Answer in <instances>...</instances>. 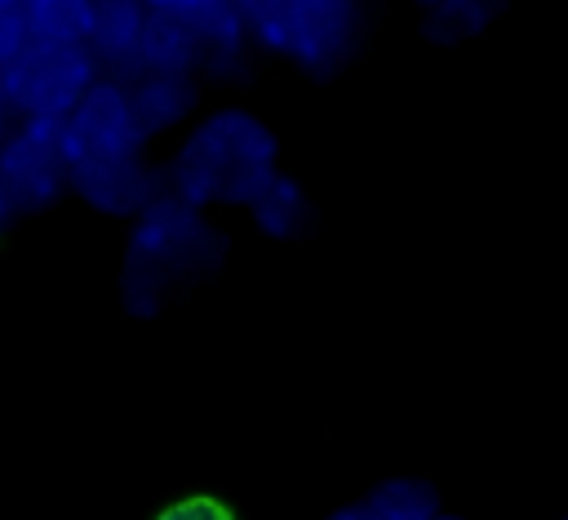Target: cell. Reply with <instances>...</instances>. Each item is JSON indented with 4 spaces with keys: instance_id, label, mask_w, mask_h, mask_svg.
I'll return each instance as SVG.
<instances>
[{
    "instance_id": "18",
    "label": "cell",
    "mask_w": 568,
    "mask_h": 520,
    "mask_svg": "<svg viewBox=\"0 0 568 520\" xmlns=\"http://www.w3.org/2000/svg\"><path fill=\"white\" fill-rule=\"evenodd\" d=\"M13 124V111H9V98H4V84H0V133Z\"/></svg>"
},
{
    "instance_id": "16",
    "label": "cell",
    "mask_w": 568,
    "mask_h": 520,
    "mask_svg": "<svg viewBox=\"0 0 568 520\" xmlns=\"http://www.w3.org/2000/svg\"><path fill=\"white\" fill-rule=\"evenodd\" d=\"M160 520H235L226 507H217V502H209V498H191V502H178V507H169Z\"/></svg>"
},
{
    "instance_id": "12",
    "label": "cell",
    "mask_w": 568,
    "mask_h": 520,
    "mask_svg": "<svg viewBox=\"0 0 568 520\" xmlns=\"http://www.w3.org/2000/svg\"><path fill=\"white\" fill-rule=\"evenodd\" d=\"M430 40H466L484 31L506 0H413Z\"/></svg>"
},
{
    "instance_id": "9",
    "label": "cell",
    "mask_w": 568,
    "mask_h": 520,
    "mask_svg": "<svg viewBox=\"0 0 568 520\" xmlns=\"http://www.w3.org/2000/svg\"><path fill=\"white\" fill-rule=\"evenodd\" d=\"M124 93H129V107H133V120L142 129V138H160L169 129H186L195 107H200V80L195 76H182V71H138L129 80H120Z\"/></svg>"
},
{
    "instance_id": "21",
    "label": "cell",
    "mask_w": 568,
    "mask_h": 520,
    "mask_svg": "<svg viewBox=\"0 0 568 520\" xmlns=\"http://www.w3.org/2000/svg\"><path fill=\"white\" fill-rule=\"evenodd\" d=\"M4 218H9V213H4V200H0V227H4Z\"/></svg>"
},
{
    "instance_id": "17",
    "label": "cell",
    "mask_w": 568,
    "mask_h": 520,
    "mask_svg": "<svg viewBox=\"0 0 568 520\" xmlns=\"http://www.w3.org/2000/svg\"><path fill=\"white\" fill-rule=\"evenodd\" d=\"M324 520H382L373 507H368V498H359V502H346V507H337V511H328Z\"/></svg>"
},
{
    "instance_id": "1",
    "label": "cell",
    "mask_w": 568,
    "mask_h": 520,
    "mask_svg": "<svg viewBox=\"0 0 568 520\" xmlns=\"http://www.w3.org/2000/svg\"><path fill=\"white\" fill-rule=\"evenodd\" d=\"M280 173V138L248 107H213L178 138L164 191L195 209H248L253 196Z\"/></svg>"
},
{
    "instance_id": "22",
    "label": "cell",
    "mask_w": 568,
    "mask_h": 520,
    "mask_svg": "<svg viewBox=\"0 0 568 520\" xmlns=\"http://www.w3.org/2000/svg\"><path fill=\"white\" fill-rule=\"evenodd\" d=\"M564 520H568V516H564Z\"/></svg>"
},
{
    "instance_id": "6",
    "label": "cell",
    "mask_w": 568,
    "mask_h": 520,
    "mask_svg": "<svg viewBox=\"0 0 568 520\" xmlns=\"http://www.w3.org/2000/svg\"><path fill=\"white\" fill-rule=\"evenodd\" d=\"M67 160L53 120H13L0 133V200L4 213H44L67 196Z\"/></svg>"
},
{
    "instance_id": "14",
    "label": "cell",
    "mask_w": 568,
    "mask_h": 520,
    "mask_svg": "<svg viewBox=\"0 0 568 520\" xmlns=\"http://www.w3.org/2000/svg\"><path fill=\"white\" fill-rule=\"evenodd\" d=\"M151 13H164V18H204V13H217V9H235V0H142Z\"/></svg>"
},
{
    "instance_id": "11",
    "label": "cell",
    "mask_w": 568,
    "mask_h": 520,
    "mask_svg": "<svg viewBox=\"0 0 568 520\" xmlns=\"http://www.w3.org/2000/svg\"><path fill=\"white\" fill-rule=\"evenodd\" d=\"M98 0H22V27L36 44H84Z\"/></svg>"
},
{
    "instance_id": "5",
    "label": "cell",
    "mask_w": 568,
    "mask_h": 520,
    "mask_svg": "<svg viewBox=\"0 0 568 520\" xmlns=\"http://www.w3.org/2000/svg\"><path fill=\"white\" fill-rule=\"evenodd\" d=\"M58 138H62L67 178L146 151V138H142V129H138V120H133L129 93H124V84L111 80V76H98V80L89 84V93H84V98L67 111V120L58 124Z\"/></svg>"
},
{
    "instance_id": "15",
    "label": "cell",
    "mask_w": 568,
    "mask_h": 520,
    "mask_svg": "<svg viewBox=\"0 0 568 520\" xmlns=\"http://www.w3.org/2000/svg\"><path fill=\"white\" fill-rule=\"evenodd\" d=\"M27 44V27H22V9H4L0 4V67Z\"/></svg>"
},
{
    "instance_id": "7",
    "label": "cell",
    "mask_w": 568,
    "mask_h": 520,
    "mask_svg": "<svg viewBox=\"0 0 568 520\" xmlns=\"http://www.w3.org/2000/svg\"><path fill=\"white\" fill-rule=\"evenodd\" d=\"M67 187L93 209V213H106V218H138L146 204H155L164 196V173L151 164V156H129V160H115V164H98V169H84V173H71Z\"/></svg>"
},
{
    "instance_id": "3",
    "label": "cell",
    "mask_w": 568,
    "mask_h": 520,
    "mask_svg": "<svg viewBox=\"0 0 568 520\" xmlns=\"http://www.w3.org/2000/svg\"><path fill=\"white\" fill-rule=\"evenodd\" d=\"M235 9L257 49L320 80L351 62L364 31V0H235Z\"/></svg>"
},
{
    "instance_id": "20",
    "label": "cell",
    "mask_w": 568,
    "mask_h": 520,
    "mask_svg": "<svg viewBox=\"0 0 568 520\" xmlns=\"http://www.w3.org/2000/svg\"><path fill=\"white\" fill-rule=\"evenodd\" d=\"M435 520H462V516H444V511H439V516H435Z\"/></svg>"
},
{
    "instance_id": "8",
    "label": "cell",
    "mask_w": 568,
    "mask_h": 520,
    "mask_svg": "<svg viewBox=\"0 0 568 520\" xmlns=\"http://www.w3.org/2000/svg\"><path fill=\"white\" fill-rule=\"evenodd\" d=\"M146 31H151V9L142 0H98L84 49L102 76L129 80L146 62Z\"/></svg>"
},
{
    "instance_id": "2",
    "label": "cell",
    "mask_w": 568,
    "mask_h": 520,
    "mask_svg": "<svg viewBox=\"0 0 568 520\" xmlns=\"http://www.w3.org/2000/svg\"><path fill=\"white\" fill-rule=\"evenodd\" d=\"M222 253H226L222 227H213L204 209L164 191L129 227V244L120 262V298L133 316H160L195 284H204L222 267Z\"/></svg>"
},
{
    "instance_id": "19",
    "label": "cell",
    "mask_w": 568,
    "mask_h": 520,
    "mask_svg": "<svg viewBox=\"0 0 568 520\" xmlns=\"http://www.w3.org/2000/svg\"><path fill=\"white\" fill-rule=\"evenodd\" d=\"M0 4H4V9H22V0H0Z\"/></svg>"
},
{
    "instance_id": "10",
    "label": "cell",
    "mask_w": 568,
    "mask_h": 520,
    "mask_svg": "<svg viewBox=\"0 0 568 520\" xmlns=\"http://www.w3.org/2000/svg\"><path fill=\"white\" fill-rule=\"evenodd\" d=\"M248 218H253V227H257L262 236H271V240H293V236H302V231L311 227V196H306V187H302L293 173L280 169V173L253 196Z\"/></svg>"
},
{
    "instance_id": "4",
    "label": "cell",
    "mask_w": 568,
    "mask_h": 520,
    "mask_svg": "<svg viewBox=\"0 0 568 520\" xmlns=\"http://www.w3.org/2000/svg\"><path fill=\"white\" fill-rule=\"evenodd\" d=\"M98 62L89 58L84 44H36L27 40L4 67L0 84L9 98L13 120H53L62 124L67 111L89 93L98 80Z\"/></svg>"
},
{
    "instance_id": "13",
    "label": "cell",
    "mask_w": 568,
    "mask_h": 520,
    "mask_svg": "<svg viewBox=\"0 0 568 520\" xmlns=\"http://www.w3.org/2000/svg\"><path fill=\"white\" fill-rule=\"evenodd\" d=\"M364 498L382 520H435L439 516L435 489L417 476H390V480L373 484Z\"/></svg>"
}]
</instances>
